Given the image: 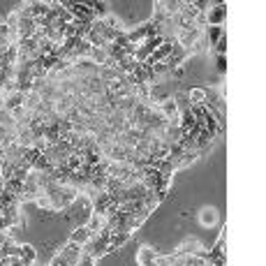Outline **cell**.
<instances>
[{
    "label": "cell",
    "mask_w": 266,
    "mask_h": 266,
    "mask_svg": "<svg viewBox=\"0 0 266 266\" xmlns=\"http://www.w3.org/2000/svg\"><path fill=\"white\" fill-rule=\"evenodd\" d=\"M172 100H174V104H176V109H178V113H183V111H190V98H187V93H176V95H172Z\"/></svg>",
    "instance_id": "cell-14"
},
{
    "label": "cell",
    "mask_w": 266,
    "mask_h": 266,
    "mask_svg": "<svg viewBox=\"0 0 266 266\" xmlns=\"http://www.w3.org/2000/svg\"><path fill=\"white\" fill-rule=\"evenodd\" d=\"M90 236H93V232H90L86 224H81V227H74L70 234V241L72 243H79V245H84V243L90 241Z\"/></svg>",
    "instance_id": "cell-8"
},
{
    "label": "cell",
    "mask_w": 266,
    "mask_h": 266,
    "mask_svg": "<svg viewBox=\"0 0 266 266\" xmlns=\"http://www.w3.org/2000/svg\"><path fill=\"white\" fill-rule=\"evenodd\" d=\"M19 250H21V245L14 241V238H7L3 245H0V257L3 259H7V257H19Z\"/></svg>",
    "instance_id": "cell-9"
},
{
    "label": "cell",
    "mask_w": 266,
    "mask_h": 266,
    "mask_svg": "<svg viewBox=\"0 0 266 266\" xmlns=\"http://www.w3.org/2000/svg\"><path fill=\"white\" fill-rule=\"evenodd\" d=\"M72 211V222H74V227H81V224H86L90 220V215H93V204H90L88 197H84L79 192V197L74 199V204L70 206Z\"/></svg>",
    "instance_id": "cell-1"
},
{
    "label": "cell",
    "mask_w": 266,
    "mask_h": 266,
    "mask_svg": "<svg viewBox=\"0 0 266 266\" xmlns=\"http://www.w3.org/2000/svg\"><path fill=\"white\" fill-rule=\"evenodd\" d=\"M199 222L206 224V227H213L215 222H218V211L213 208V206H206V208L199 211Z\"/></svg>",
    "instance_id": "cell-12"
},
{
    "label": "cell",
    "mask_w": 266,
    "mask_h": 266,
    "mask_svg": "<svg viewBox=\"0 0 266 266\" xmlns=\"http://www.w3.org/2000/svg\"><path fill=\"white\" fill-rule=\"evenodd\" d=\"M63 7L70 12L74 21H84V24H93V21H95V16H93V12H90L88 3H63Z\"/></svg>",
    "instance_id": "cell-2"
},
{
    "label": "cell",
    "mask_w": 266,
    "mask_h": 266,
    "mask_svg": "<svg viewBox=\"0 0 266 266\" xmlns=\"http://www.w3.org/2000/svg\"><path fill=\"white\" fill-rule=\"evenodd\" d=\"M95 264H98V259L93 255H88V252H81L79 261H77V266H95Z\"/></svg>",
    "instance_id": "cell-17"
},
{
    "label": "cell",
    "mask_w": 266,
    "mask_h": 266,
    "mask_svg": "<svg viewBox=\"0 0 266 266\" xmlns=\"http://www.w3.org/2000/svg\"><path fill=\"white\" fill-rule=\"evenodd\" d=\"M24 98L26 95L21 93V90H12V93L3 95V109H5V111H14V109L24 107Z\"/></svg>",
    "instance_id": "cell-5"
},
{
    "label": "cell",
    "mask_w": 266,
    "mask_h": 266,
    "mask_svg": "<svg viewBox=\"0 0 266 266\" xmlns=\"http://www.w3.org/2000/svg\"><path fill=\"white\" fill-rule=\"evenodd\" d=\"M213 51H215V56H227V37L218 40V42L213 44Z\"/></svg>",
    "instance_id": "cell-18"
},
{
    "label": "cell",
    "mask_w": 266,
    "mask_h": 266,
    "mask_svg": "<svg viewBox=\"0 0 266 266\" xmlns=\"http://www.w3.org/2000/svg\"><path fill=\"white\" fill-rule=\"evenodd\" d=\"M63 255V259L67 261L70 266H77V261H79V257H81V245L79 243H72V241H67L65 245H61V250H58Z\"/></svg>",
    "instance_id": "cell-4"
},
{
    "label": "cell",
    "mask_w": 266,
    "mask_h": 266,
    "mask_svg": "<svg viewBox=\"0 0 266 266\" xmlns=\"http://www.w3.org/2000/svg\"><path fill=\"white\" fill-rule=\"evenodd\" d=\"M16 144H19L21 148H33L35 146V135L30 132V127H21L19 135H16Z\"/></svg>",
    "instance_id": "cell-10"
},
{
    "label": "cell",
    "mask_w": 266,
    "mask_h": 266,
    "mask_svg": "<svg viewBox=\"0 0 266 266\" xmlns=\"http://www.w3.org/2000/svg\"><path fill=\"white\" fill-rule=\"evenodd\" d=\"M215 70L224 77V72H227V56H215Z\"/></svg>",
    "instance_id": "cell-19"
},
{
    "label": "cell",
    "mask_w": 266,
    "mask_h": 266,
    "mask_svg": "<svg viewBox=\"0 0 266 266\" xmlns=\"http://www.w3.org/2000/svg\"><path fill=\"white\" fill-rule=\"evenodd\" d=\"M127 241H130V232H111V236H109V250H118Z\"/></svg>",
    "instance_id": "cell-11"
},
{
    "label": "cell",
    "mask_w": 266,
    "mask_h": 266,
    "mask_svg": "<svg viewBox=\"0 0 266 266\" xmlns=\"http://www.w3.org/2000/svg\"><path fill=\"white\" fill-rule=\"evenodd\" d=\"M227 19V5L224 3H211L206 10V26H224Z\"/></svg>",
    "instance_id": "cell-3"
},
{
    "label": "cell",
    "mask_w": 266,
    "mask_h": 266,
    "mask_svg": "<svg viewBox=\"0 0 266 266\" xmlns=\"http://www.w3.org/2000/svg\"><path fill=\"white\" fill-rule=\"evenodd\" d=\"M49 266H70V264H67V261L63 259V255H61V252H56V255H53V259L49 261Z\"/></svg>",
    "instance_id": "cell-20"
},
{
    "label": "cell",
    "mask_w": 266,
    "mask_h": 266,
    "mask_svg": "<svg viewBox=\"0 0 266 266\" xmlns=\"http://www.w3.org/2000/svg\"><path fill=\"white\" fill-rule=\"evenodd\" d=\"M19 257L26 261V264L33 266V264H35V259H37V252H35V248H33V245H21Z\"/></svg>",
    "instance_id": "cell-15"
},
{
    "label": "cell",
    "mask_w": 266,
    "mask_h": 266,
    "mask_svg": "<svg viewBox=\"0 0 266 266\" xmlns=\"http://www.w3.org/2000/svg\"><path fill=\"white\" fill-rule=\"evenodd\" d=\"M88 7H90V12H93V16L95 19H107L111 12H109V5L107 3H102V0H95V3H88Z\"/></svg>",
    "instance_id": "cell-13"
},
{
    "label": "cell",
    "mask_w": 266,
    "mask_h": 266,
    "mask_svg": "<svg viewBox=\"0 0 266 266\" xmlns=\"http://www.w3.org/2000/svg\"><path fill=\"white\" fill-rule=\"evenodd\" d=\"M190 98V104H206V98H204V88H192L187 93Z\"/></svg>",
    "instance_id": "cell-16"
},
{
    "label": "cell",
    "mask_w": 266,
    "mask_h": 266,
    "mask_svg": "<svg viewBox=\"0 0 266 266\" xmlns=\"http://www.w3.org/2000/svg\"><path fill=\"white\" fill-rule=\"evenodd\" d=\"M155 259H158V252H155L150 245H141L139 252H137L139 266H155Z\"/></svg>",
    "instance_id": "cell-6"
},
{
    "label": "cell",
    "mask_w": 266,
    "mask_h": 266,
    "mask_svg": "<svg viewBox=\"0 0 266 266\" xmlns=\"http://www.w3.org/2000/svg\"><path fill=\"white\" fill-rule=\"evenodd\" d=\"M222 37H227V28L224 26H206V30H204V40L213 47L218 40H222Z\"/></svg>",
    "instance_id": "cell-7"
}]
</instances>
